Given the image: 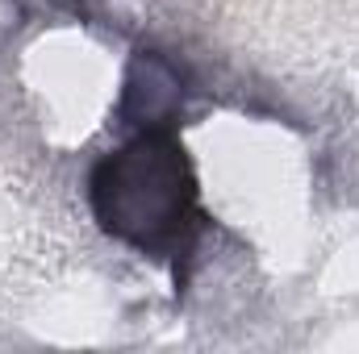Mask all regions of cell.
Wrapping results in <instances>:
<instances>
[{
    "mask_svg": "<svg viewBox=\"0 0 359 354\" xmlns=\"http://www.w3.org/2000/svg\"><path fill=\"white\" fill-rule=\"evenodd\" d=\"M188 176L184 159L172 146H138L104 163L96 179V200L100 217L109 229L134 238V242H159L163 234L176 229V217L188 200Z\"/></svg>",
    "mask_w": 359,
    "mask_h": 354,
    "instance_id": "6da1fadb",
    "label": "cell"
}]
</instances>
